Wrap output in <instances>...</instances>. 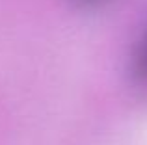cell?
I'll return each instance as SVG.
<instances>
[{
	"label": "cell",
	"mask_w": 147,
	"mask_h": 145,
	"mask_svg": "<svg viewBox=\"0 0 147 145\" xmlns=\"http://www.w3.org/2000/svg\"><path fill=\"white\" fill-rule=\"evenodd\" d=\"M136 72L142 78L147 80V37H145L144 43H142L140 52H138V56H136Z\"/></svg>",
	"instance_id": "obj_1"
}]
</instances>
